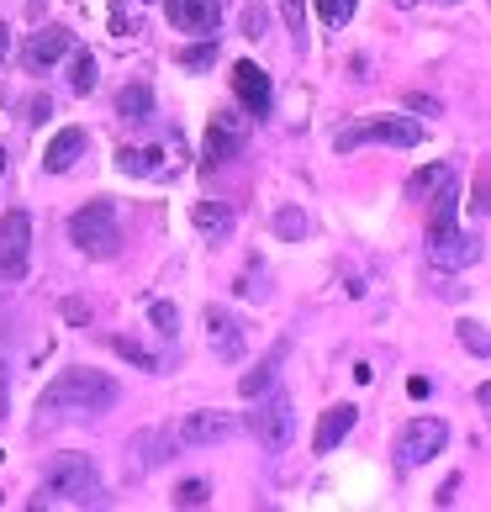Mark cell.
I'll list each match as a JSON object with an SVG mask.
<instances>
[{
    "instance_id": "1",
    "label": "cell",
    "mask_w": 491,
    "mask_h": 512,
    "mask_svg": "<svg viewBox=\"0 0 491 512\" xmlns=\"http://www.w3.org/2000/svg\"><path fill=\"white\" fill-rule=\"evenodd\" d=\"M117 396L122 386L111 381V375L101 370H64L59 381H48L43 396H37V407L43 412H64V417H96V412H111L117 407Z\"/></svg>"
},
{
    "instance_id": "2",
    "label": "cell",
    "mask_w": 491,
    "mask_h": 512,
    "mask_svg": "<svg viewBox=\"0 0 491 512\" xmlns=\"http://www.w3.org/2000/svg\"><path fill=\"white\" fill-rule=\"evenodd\" d=\"M69 243L85 259H117V249H122L117 206H111V201H85L80 212L69 217Z\"/></svg>"
},
{
    "instance_id": "3",
    "label": "cell",
    "mask_w": 491,
    "mask_h": 512,
    "mask_svg": "<svg viewBox=\"0 0 491 512\" xmlns=\"http://www.w3.org/2000/svg\"><path fill=\"white\" fill-rule=\"evenodd\" d=\"M43 491H48L53 502H69V507L101 502L96 460H90V454H59V460H48V470H43Z\"/></svg>"
},
{
    "instance_id": "4",
    "label": "cell",
    "mask_w": 491,
    "mask_h": 512,
    "mask_svg": "<svg viewBox=\"0 0 491 512\" xmlns=\"http://www.w3.org/2000/svg\"><path fill=\"white\" fill-rule=\"evenodd\" d=\"M249 428H254V439H259L264 449L280 454V449L296 439V407H291V396H286V391L264 396V402L254 407V417H249Z\"/></svg>"
},
{
    "instance_id": "5",
    "label": "cell",
    "mask_w": 491,
    "mask_h": 512,
    "mask_svg": "<svg viewBox=\"0 0 491 512\" xmlns=\"http://www.w3.org/2000/svg\"><path fill=\"white\" fill-rule=\"evenodd\" d=\"M476 254H481V243L465 233L460 222H439L428 233V264L433 270H444V275H455V270H465V264H476Z\"/></svg>"
},
{
    "instance_id": "6",
    "label": "cell",
    "mask_w": 491,
    "mask_h": 512,
    "mask_svg": "<svg viewBox=\"0 0 491 512\" xmlns=\"http://www.w3.org/2000/svg\"><path fill=\"white\" fill-rule=\"evenodd\" d=\"M360 143H391V148H412V143H423V122L418 117H375L365 127H349V132H338V148H360Z\"/></svg>"
},
{
    "instance_id": "7",
    "label": "cell",
    "mask_w": 491,
    "mask_h": 512,
    "mask_svg": "<svg viewBox=\"0 0 491 512\" xmlns=\"http://www.w3.org/2000/svg\"><path fill=\"white\" fill-rule=\"evenodd\" d=\"M243 138H249V117H243V111H217L212 132H206V148H201V169H206V175L222 169L228 159H238Z\"/></svg>"
},
{
    "instance_id": "8",
    "label": "cell",
    "mask_w": 491,
    "mask_h": 512,
    "mask_svg": "<svg viewBox=\"0 0 491 512\" xmlns=\"http://www.w3.org/2000/svg\"><path fill=\"white\" fill-rule=\"evenodd\" d=\"M32 264V217L6 212L0 217V280H22Z\"/></svg>"
},
{
    "instance_id": "9",
    "label": "cell",
    "mask_w": 491,
    "mask_h": 512,
    "mask_svg": "<svg viewBox=\"0 0 491 512\" xmlns=\"http://www.w3.org/2000/svg\"><path fill=\"white\" fill-rule=\"evenodd\" d=\"M444 444H449V428L439 417H412L402 428V444H396V460H402V470H418L433 454H444Z\"/></svg>"
},
{
    "instance_id": "10",
    "label": "cell",
    "mask_w": 491,
    "mask_h": 512,
    "mask_svg": "<svg viewBox=\"0 0 491 512\" xmlns=\"http://www.w3.org/2000/svg\"><path fill=\"white\" fill-rule=\"evenodd\" d=\"M228 439H238V417H228V412H185L175 423L180 449H212V444H228Z\"/></svg>"
},
{
    "instance_id": "11",
    "label": "cell",
    "mask_w": 491,
    "mask_h": 512,
    "mask_svg": "<svg viewBox=\"0 0 491 512\" xmlns=\"http://www.w3.org/2000/svg\"><path fill=\"white\" fill-rule=\"evenodd\" d=\"M206 344H212L217 359L238 365L243 349H249V333H243V317L228 312V307H206Z\"/></svg>"
},
{
    "instance_id": "12",
    "label": "cell",
    "mask_w": 491,
    "mask_h": 512,
    "mask_svg": "<svg viewBox=\"0 0 491 512\" xmlns=\"http://www.w3.org/2000/svg\"><path fill=\"white\" fill-rule=\"evenodd\" d=\"M164 11L175 32H196V37H212L222 22V0H164Z\"/></svg>"
},
{
    "instance_id": "13",
    "label": "cell",
    "mask_w": 491,
    "mask_h": 512,
    "mask_svg": "<svg viewBox=\"0 0 491 512\" xmlns=\"http://www.w3.org/2000/svg\"><path fill=\"white\" fill-rule=\"evenodd\" d=\"M64 53H74V32H69V27H43V32H32V37H27V48H22V64L37 74V69L59 64Z\"/></svg>"
},
{
    "instance_id": "14",
    "label": "cell",
    "mask_w": 491,
    "mask_h": 512,
    "mask_svg": "<svg viewBox=\"0 0 491 512\" xmlns=\"http://www.w3.org/2000/svg\"><path fill=\"white\" fill-rule=\"evenodd\" d=\"M175 154L180 138H169V148H117V169L122 175H175Z\"/></svg>"
},
{
    "instance_id": "15",
    "label": "cell",
    "mask_w": 491,
    "mask_h": 512,
    "mask_svg": "<svg viewBox=\"0 0 491 512\" xmlns=\"http://www.w3.org/2000/svg\"><path fill=\"white\" fill-rule=\"evenodd\" d=\"M233 96L249 106V117H264V111H270V96H275V90H270V74H264L259 64H249V59L233 64Z\"/></svg>"
},
{
    "instance_id": "16",
    "label": "cell",
    "mask_w": 491,
    "mask_h": 512,
    "mask_svg": "<svg viewBox=\"0 0 491 512\" xmlns=\"http://www.w3.org/2000/svg\"><path fill=\"white\" fill-rule=\"evenodd\" d=\"M354 417H360V407L354 402H338V407H328L323 417H317V433H312V449L317 454H333L338 444L349 439V428H354Z\"/></svg>"
},
{
    "instance_id": "17",
    "label": "cell",
    "mask_w": 491,
    "mask_h": 512,
    "mask_svg": "<svg viewBox=\"0 0 491 512\" xmlns=\"http://www.w3.org/2000/svg\"><path fill=\"white\" fill-rule=\"evenodd\" d=\"M85 154V127H64L59 138L48 143V154H43V169L48 175H64V169H74V159Z\"/></svg>"
},
{
    "instance_id": "18",
    "label": "cell",
    "mask_w": 491,
    "mask_h": 512,
    "mask_svg": "<svg viewBox=\"0 0 491 512\" xmlns=\"http://www.w3.org/2000/svg\"><path fill=\"white\" fill-rule=\"evenodd\" d=\"M423 206H428V222H433V227L460 217V180H455V169H449V175H444L439 185H433L428 196H423Z\"/></svg>"
},
{
    "instance_id": "19",
    "label": "cell",
    "mask_w": 491,
    "mask_h": 512,
    "mask_svg": "<svg viewBox=\"0 0 491 512\" xmlns=\"http://www.w3.org/2000/svg\"><path fill=\"white\" fill-rule=\"evenodd\" d=\"M191 222H196V233H206V238H228L233 233V212L222 201H196Z\"/></svg>"
},
{
    "instance_id": "20",
    "label": "cell",
    "mask_w": 491,
    "mask_h": 512,
    "mask_svg": "<svg viewBox=\"0 0 491 512\" xmlns=\"http://www.w3.org/2000/svg\"><path fill=\"white\" fill-rule=\"evenodd\" d=\"M280 359H286V344H275L270 359H259V365L238 381V391H243V396H264V391H270V381H275V370H280Z\"/></svg>"
},
{
    "instance_id": "21",
    "label": "cell",
    "mask_w": 491,
    "mask_h": 512,
    "mask_svg": "<svg viewBox=\"0 0 491 512\" xmlns=\"http://www.w3.org/2000/svg\"><path fill=\"white\" fill-rule=\"evenodd\" d=\"M117 111H122V122H148V117H154V90H148V85H127L117 96Z\"/></svg>"
},
{
    "instance_id": "22",
    "label": "cell",
    "mask_w": 491,
    "mask_h": 512,
    "mask_svg": "<svg viewBox=\"0 0 491 512\" xmlns=\"http://www.w3.org/2000/svg\"><path fill=\"white\" fill-rule=\"evenodd\" d=\"M69 90H74V96H90V90H96V59H90V53H74V64H69Z\"/></svg>"
},
{
    "instance_id": "23",
    "label": "cell",
    "mask_w": 491,
    "mask_h": 512,
    "mask_svg": "<svg viewBox=\"0 0 491 512\" xmlns=\"http://www.w3.org/2000/svg\"><path fill=\"white\" fill-rule=\"evenodd\" d=\"M444 175H449V164H428V169H418V175L407 180V196H412V201H423V196H428Z\"/></svg>"
},
{
    "instance_id": "24",
    "label": "cell",
    "mask_w": 491,
    "mask_h": 512,
    "mask_svg": "<svg viewBox=\"0 0 491 512\" xmlns=\"http://www.w3.org/2000/svg\"><path fill=\"white\" fill-rule=\"evenodd\" d=\"M111 349H117L122 359H132V365H138V370H159V359L148 354L143 344H132V338H111Z\"/></svg>"
},
{
    "instance_id": "25",
    "label": "cell",
    "mask_w": 491,
    "mask_h": 512,
    "mask_svg": "<svg viewBox=\"0 0 491 512\" xmlns=\"http://www.w3.org/2000/svg\"><path fill=\"white\" fill-rule=\"evenodd\" d=\"M148 317H154V328H159L164 338H175V333H180V312L169 307V301H154V307H148Z\"/></svg>"
},
{
    "instance_id": "26",
    "label": "cell",
    "mask_w": 491,
    "mask_h": 512,
    "mask_svg": "<svg viewBox=\"0 0 491 512\" xmlns=\"http://www.w3.org/2000/svg\"><path fill=\"white\" fill-rule=\"evenodd\" d=\"M317 16H323L328 27H344L354 16V0H317Z\"/></svg>"
},
{
    "instance_id": "27",
    "label": "cell",
    "mask_w": 491,
    "mask_h": 512,
    "mask_svg": "<svg viewBox=\"0 0 491 512\" xmlns=\"http://www.w3.org/2000/svg\"><path fill=\"white\" fill-rule=\"evenodd\" d=\"M175 502H180V507H206V502H212V486H206V481H185V486L175 491Z\"/></svg>"
},
{
    "instance_id": "28",
    "label": "cell",
    "mask_w": 491,
    "mask_h": 512,
    "mask_svg": "<svg viewBox=\"0 0 491 512\" xmlns=\"http://www.w3.org/2000/svg\"><path fill=\"white\" fill-rule=\"evenodd\" d=\"M275 233H280V238H301V233H307V217L286 206V212H275Z\"/></svg>"
},
{
    "instance_id": "29",
    "label": "cell",
    "mask_w": 491,
    "mask_h": 512,
    "mask_svg": "<svg viewBox=\"0 0 491 512\" xmlns=\"http://www.w3.org/2000/svg\"><path fill=\"white\" fill-rule=\"evenodd\" d=\"M212 59H217V43H196V48H185V53H180V64H185V69H206Z\"/></svg>"
},
{
    "instance_id": "30",
    "label": "cell",
    "mask_w": 491,
    "mask_h": 512,
    "mask_svg": "<svg viewBox=\"0 0 491 512\" xmlns=\"http://www.w3.org/2000/svg\"><path fill=\"white\" fill-rule=\"evenodd\" d=\"M460 344L486 359V328H481V322H460Z\"/></svg>"
},
{
    "instance_id": "31",
    "label": "cell",
    "mask_w": 491,
    "mask_h": 512,
    "mask_svg": "<svg viewBox=\"0 0 491 512\" xmlns=\"http://www.w3.org/2000/svg\"><path fill=\"white\" fill-rule=\"evenodd\" d=\"M264 22H270V11H264V6H249V11H243V37H254V43H259V37H264Z\"/></svg>"
},
{
    "instance_id": "32",
    "label": "cell",
    "mask_w": 491,
    "mask_h": 512,
    "mask_svg": "<svg viewBox=\"0 0 491 512\" xmlns=\"http://www.w3.org/2000/svg\"><path fill=\"white\" fill-rule=\"evenodd\" d=\"M407 111H423V117H439V101H433V96H407Z\"/></svg>"
},
{
    "instance_id": "33",
    "label": "cell",
    "mask_w": 491,
    "mask_h": 512,
    "mask_svg": "<svg viewBox=\"0 0 491 512\" xmlns=\"http://www.w3.org/2000/svg\"><path fill=\"white\" fill-rule=\"evenodd\" d=\"M470 212L486 217V175H476V196H470Z\"/></svg>"
},
{
    "instance_id": "34",
    "label": "cell",
    "mask_w": 491,
    "mask_h": 512,
    "mask_svg": "<svg viewBox=\"0 0 491 512\" xmlns=\"http://www.w3.org/2000/svg\"><path fill=\"white\" fill-rule=\"evenodd\" d=\"M286 6V22H291V32H301V0H280Z\"/></svg>"
},
{
    "instance_id": "35",
    "label": "cell",
    "mask_w": 491,
    "mask_h": 512,
    "mask_svg": "<svg viewBox=\"0 0 491 512\" xmlns=\"http://www.w3.org/2000/svg\"><path fill=\"white\" fill-rule=\"evenodd\" d=\"M48 111H53V101H48V96H37V101H32V122H43Z\"/></svg>"
},
{
    "instance_id": "36",
    "label": "cell",
    "mask_w": 491,
    "mask_h": 512,
    "mask_svg": "<svg viewBox=\"0 0 491 512\" xmlns=\"http://www.w3.org/2000/svg\"><path fill=\"white\" fill-rule=\"evenodd\" d=\"M6 407H11V391H6V370H0V423H6Z\"/></svg>"
},
{
    "instance_id": "37",
    "label": "cell",
    "mask_w": 491,
    "mask_h": 512,
    "mask_svg": "<svg viewBox=\"0 0 491 512\" xmlns=\"http://www.w3.org/2000/svg\"><path fill=\"white\" fill-rule=\"evenodd\" d=\"M6 53H11V27L0 22V59H6Z\"/></svg>"
},
{
    "instance_id": "38",
    "label": "cell",
    "mask_w": 491,
    "mask_h": 512,
    "mask_svg": "<svg viewBox=\"0 0 491 512\" xmlns=\"http://www.w3.org/2000/svg\"><path fill=\"white\" fill-rule=\"evenodd\" d=\"M37 11H43V0H32V16H37Z\"/></svg>"
},
{
    "instance_id": "39",
    "label": "cell",
    "mask_w": 491,
    "mask_h": 512,
    "mask_svg": "<svg viewBox=\"0 0 491 512\" xmlns=\"http://www.w3.org/2000/svg\"><path fill=\"white\" fill-rule=\"evenodd\" d=\"M0 175H6V154H0Z\"/></svg>"
},
{
    "instance_id": "40",
    "label": "cell",
    "mask_w": 491,
    "mask_h": 512,
    "mask_svg": "<svg viewBox=\"0 0 491 512\" xmlns=\"http://www.w3.org/2000/svg\"><path fill=\"white\" fill-rule=\"evenodd\" d=\"M396 6H412V0H396Z\"/></svg>"
}]
</instances>
